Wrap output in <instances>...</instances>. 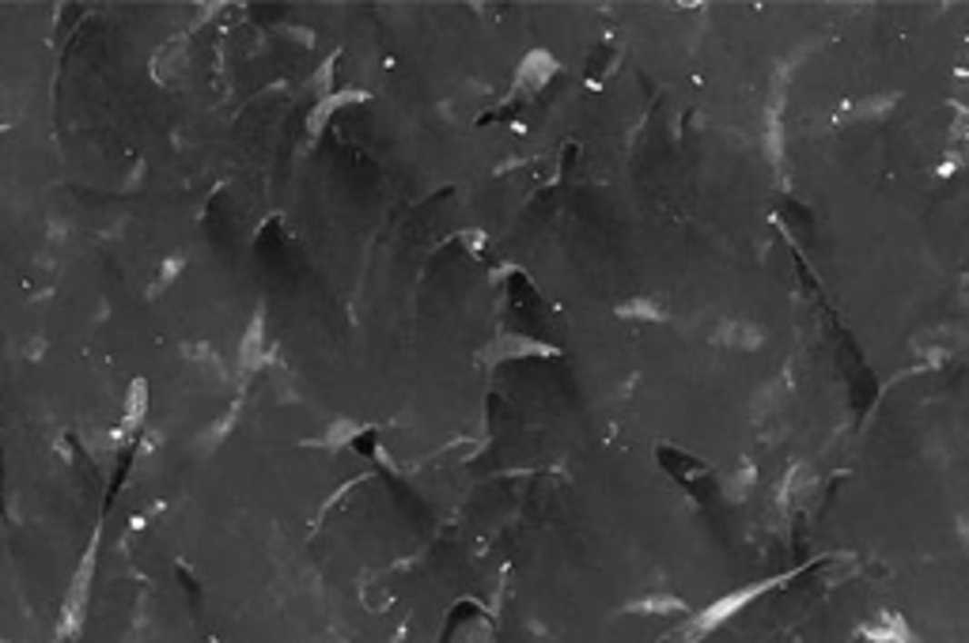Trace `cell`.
<instances>
[{
  "mask_svg": "<svg viewBox=\"0 0 969 643\" xmlns=\"http://www.w3.org/2000/svg\"><path fill=\"white\" fill-rule=\"evenodd\" d=\"M784 80H788V68H780L776 80H773V91H769V106H765V152L773 159V167H784V122H780V110H784Z\"/></svg>",
  "mask_w": 969,
  "mask_h": 643,
  "instance_id": "obj_1",
  "label": "cell"
},
{
  "mask_svg": "<svg viewBox=\"0 0 969 643\" xmlns=\"http://www.w3.org/2000/svg\"><path fill=\"white\" fill-rule=\"evenodd\" d=\"M765 587H746V590H738V594H731V598H720L716 606H708L697 621H694V628H689V636H701V632H708V628H716L720 621H727V617L734 613V609H743L754 594H761Z\"/></svg>",
  "mask_w": 969,
  "mask_h": 643,
  "instance_id": "obj_2",
  "label": "cell"
},
{
  "mask_svg": "<svg viewBox=\"0 0 969 643\" xmlns=\"http://www.w3.org/2000/svg\"><path fill=\"white\" fill-rule=\"evenodd\" d=\"M716 344H727V349H761V341H765V330H757L754 322H743V318H727L724 326L712 333Z\"/></svg>",
  "mask_w": 969,
  "mask_h": 643,
  "instance_id": "obj_3",
  "label": "cell"
},
{
  "mask_svg": "<svg viewBox=\"0 0 969 643\" xmlns=\"http://www.w3.org/2000/svg\"><path fill=\"white\" fill-rule=\"evenodd\" d=\"M860 632H864V639H871V643H916L913 632H909V625H905L897 613H879V617H874V621H867Z\"/></svg>",
  "mask_w": 969,
  "mask_h": 643,
  "instance_id": "obj_4",
  "label": "cell"
},
{
  "mask_svg": "<svg viewBox=\"0 0 969 643\" xmlns=\"http://www.w3.org/2000/svg\"><path fill=\"white\" fill-rule=\"evenodd\" d=\"M897 95H879V99H860V103H848L841 110V122L852 118V122H871V118H883V114L894 106Z\"/></svg>",
  "mask_w": 969,
  "mask_h": 643,
  "instance_id": "obj_5",
  "label": "cell"
},
{
  "mask_svg": "<svg viewBox=\"0 0 969 643\" xmlns=\"http://www.w3.org/2000/svg\"><path fill=\"white\" fill-rule=\"evenodd\" d=\"M621 314H625V318H652V322H663V318H666V311H663L659 303H652V300L625 303V307H621Z\"/></svg>",
  "mask_w": 969,
  "mask_h": 643,
  "instance_id": "obj_6",
  "label": "cell"
},
{
  "mask_svg": "<svg viewBox=\"0 0 969 643\" xmlns=\"http://www.w3.org/2000/svg\"><path fill=\"white\" fill-rule=\"evenodd\" d=\"M750 480H754V466H743V470L734 473V480H731V496H734V500H743V492L750 489Z\"/></svg>",
  "mask_w": 969,
  "mask_h": 643,
  "instance_id": "obj_7",
  "label": "cell"
},
{
  "mask_svg": "<svg viewBox=\"0 0 969 643\" xmlns=\"http://www.w3.org/2000/svg\"><path fill=\"white\" fill-rule=\"evenodd\" d=\"M640 609H652V613H671V609H682L678 598H652V602H640Z\"/></svg>",
  "mask_w": 969,
  "mask_h": 643,
  "instance_id": "obj_8",
  "label": "cell"
}]
</instances>
